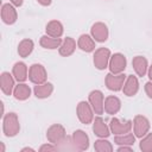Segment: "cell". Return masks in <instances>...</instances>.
<instances>
[{
  "instance_id": "cell-32",
  "label": "cell",
  "mask_w": 152,
  "mask_h": 152,
  "mask_svg": "<svg viewBox=\"0 0 152 152\" xmlns=\"http://www.w3.org/2000/svg\"><path fill=\"white\" fill-rule=\"evenodd\" d=\"M118 152H124V151H128V152H131V151H133V148H132V146H127V145H121V146H119L118 147V150H116Z\"/></svg>"
},
{
  "instance_id": "cell-9",
  "label": "cell",
  "mask_w": 152,
  "mask_h": 152,
  "mask_svg": "<svg viewBox=\"0 0 152 152\" xmlns=\"http://www.w3.org/2000/svg\"><path fill=\"white\" fill-rule=\"evenodd\" d=\"M71 144L76 151H87L89 148V137L82 129H76L71 134Z\"/></svg>"
},
{
  "instance_id": "cell-24",
  "label": "cell",
  "mask_w": 152,
  "mask_h": 152,
  "mask_svg": "<svg viewBox=\"0 0 152 152\" xmlns=\"http://www.w3.org/2000/svg\"><path fill=\"white\" fill-rule=\"evenodd\" d=\"M13 96L18 101H25L31 96V88L25 82H18L14 87Z\"/></svg>"
},
{
  "instance_id": "cell-33",
  "label": "cell",
  "mask_w": 152,
  "mask_h": 152,
  "mask_svg": "<svg viewBox=\"0 0 152 152\" xmlns=\"http://www.w3.org/2000/svg\"><path fill=\"white\" fill-rule=\"evenodd\" d=\"M10 2H11L13 6H15V7H20V6H23L24 0H10Z\"/></svg>"
},
{
  "instance_id": "cell-26",
  "label": "cell",
  "mask_w": 152,
  "mask_h": 152,
  "mask_svg": "<svg viewBox=\"0 0 152 152\" xmlns=\"http://www.w3.org/2000/svg\"><path fill=\"white\" fill-rule=\"evenodd\" d=\"M62 42H63L62 38H53V37H50L48 34H44L39 39V45L44 49H48V50H55V49H58L61 46Z\"/></svg>"
},
{
  "instance_id": "cell-11",
  "label": "cell",
  "mask_w": 152,
  "mask_h": 152,
  "mask_svg": "<svg viewBox=\"0 0 152 152\" xmlns=\"http://www.w3.org/2000/svg\"><path fill=\"white\" fill-rule=\"evenodd\" d=\"M133 127V121L132 120H126V121H121L118 118H113L109 122V128L110 132L114 135H120V134H126L128 132H131Z\"/></svg>"
},
{
  "instance_id": "cell-27",
  "label": "cell",
  "mask_w": 152,
  "mask_h": 152,
  "mask_svg": "<svg viewBox=\"0 0 152 152\" xmlns=\"http://www.w3.org/2000/svg\"><path fill=\"white\" fill-rule=\"evenodd\" d=\"M135 135L134 133H126V134H120V135H115L114 137V144L118 146L121 145H127V146H133L135 142Z\"/></svg>"
},
{
  "instance_id": "cell-12",
  "label": "cell",
  "mask_w": 152,
  "mask_h": 152,
  "mask_svg": "<svg viewBox=\"0 0 152 152\" xmlns=\"http://www.w3.org/2000/svg\"><path fill=\"white\" fill-rule=\"evenodd\" d=\"M90 36L94 38L95 42L104 43L109 37V31H108L107 25L102 21H97V23L93 24L91 28H90Z\"/></svg>"
},
{
  "instance_id": "cell-23",
  "label": "cell",
  "mask_w": 152,
  "mask_h": 152,
  "mask_svg": "<svg viewBox=\"0 0 152 152\" xmlns=\"http://www.w3.org/2000/svg\"><path fill=\"white\" fill-rule=\"evenodd\" d=\"M53 93V84L50 82H45L42 84H36L33 88V94L37 99H48Z\"/></svg>"
},
{
  "instance_id": "cell-8",
  "label": "cell",
  "mask_w": 152,
  "mask_h": 152,
  "mask_svg": "<svg viewBox=\"0 0 152 152\" xmlns=\"http://www.w3.org/2000/svg\"><path fill=\"white\" fill-rule=\"evenodd\" d=\"M126 77H127V75H125V72H121V74L109 72L104 77V84H106L107 89H109L112 91H120V90H122Z\"/></svg>"
},
{
  "instance_id": "cell-5",
  "label": "cell",
  "mask_w": 152,
  "mask_h": 152,
  "mask_svg": "<svg viewBox=\"0 0 152 152\" xmlns=\"http://www.w3.org/2000/svg\"><path fill=\"white\" fill-rule=\"evenodd\" d=\"M28 80L33 84L45 83L48 80V71L44 65L39 63H34L28 68Z\"/></svg>"
},
{
  "instance_id": "cell-7",
  "label": "cell",
  "mask_w": 152,
  "mask_h": 152,
  "mask_svg": "<svg viewBox=\"0 0 152 152\" xmlns=\"http://www.w3.org/2000/svg\"><path fill=\"white\" fill-rule=\"evenodd\" d=\"M151 124L150 120L144 115H135L133 119V133L137 138L141 139L144 135H146L150 132Z\"/></svg>"
},
{
  "instance_id": "cell-6",
  "label": "cell",
  "mask_w": 152,
  "mask_h": 152,
  "mask_svg": "<svg viewBox=\"0 0 152 152\" xmlns=\"http://www.w3.org/2000/svg\"><path fill=\"white\" fill-rule=\"evenodd\" d=\"M88 101L96 115H102L104 113V95L101 90H91L88 95Z\"/></svg>"
},
{
  "instance_id": "cell-18",
  "label": "cell",
  "mask_w": 152,
  "mask_h": 152,
  "mask_svg": "<svg viewBox=\"0 0 152 152\" xmlns=\"http://www.w3.org/2000/svg\"><path fill=\"white\" fill-rule=\"evenodd\" d=\"M95 43L96 42L94 40V38L90 34L83 33L77 39V48L84 52H93V51H95V48H96Z\"/></svg>"
},
{
  "instance_id": "cell-19",
  "label": "cell",
  "mask_w": 152,
  "mask_h": 152,
  "mask_svg": "<svg viewBox=\"0 0 152 152\" xmlns=\"http://www.w3.org/2000/svg\"><path fill=\"white\" fill-rule=\"evenodd\" d=\"M132 66L139 77H144L148 70V62L144 56H135L132 59Z\"/></svg>"
},
{
  "instance_id": "cell-16",
  "label": "cell",
  "mask_w": 152,
  "mask_h": 152,
  "mask_svg": "<svg viewBox=\"0 0 152 152\" xmlns=\"http://www.w3.org/2000/svg\"><path fill=\"white\" fill-rule=\"evenodd\" d=\"M139 91V80L137 76L134 75H127L124 87H122V93L124 95L132 97L134 95H137V93Z\"/></svg>"
},
{
  "instance_id": "cell-20",
  "label": "cell",
  "mask_w": 152,
  "mask_h": 152,
  "mask_svg": "<svg viewBox=\"0 0 152 152\" xmlns=\"http://www.w3.org/2000/svg\"><path fill=\"white\" fill-rule=\"evenodd\" d=\"M12 75L17 82H25L28 78V68L24 62H17L12 66Z\"/></svg>"
},
{
  "instance_id": "cell-15",
  "label": "cell",
  "mask_w": 152,
  "mask_h": 152,
  "mask_svg": "<svg viewBox=\"0 0 152 152\" xmlns=\"http://www.w3.org/2000/svg\"><path fill=\"white\" fill-rule=\"evenodd\" d=\"M93 132L99 138H108L110 135V128L101 118V115L95 116L93 120Z\"/></svg>"
},
{
  "instance_id": "cell-10",
  "label": "cell",
  "mask_w": 152,
  "mask_h": 152,
  "mask_svg": "<svg viewBox=\"0 0 152 152\" xmlns=\"http://www.w3.org/2000/svg\"><path fill=\"white\" fill-rule=\"evenodd\" d=\"M126 66H127V59H126L124 53L115 52V53H113L110 56L109 64H108L109 72H112V74H121V72L125 71Z\"/></svg>"
},
{
  "instance_id": "cell-37",
  "label": "cell",
  "mask_w": 152,
  "mask_h": 152,
  "mask_svg": "<svg viewBox=\"0 0 152 152\" xmlns=\"http://www.w3.org/2000/svg\"><path fill=\"white\" fill-rule=\"evenodd\" d=\"M0 152H5V144L0 141Z\"/></svg>"
},
{
  "instance_id": "cell-25",
  "label": "cell",
  "mask_w": 152,
  "mask_h": 152,
  "mask_svg": "<svg viewBox=\"0 0 152 152\" xmlns=\"http://www.w3.org/2000/svg\"><path fill=\"white\" fill-rule=\"evenodd\" d=\"M33 49H34V43H33V40L30 39V38H25V39H23V40L19 42L17 51H18V55H19L20 57L26 58V57H28V56L32 53Z\"/></svg>"
},
{
  "instance_id": "cell-3",
  "label": "cell",
  "mask_w": 152,
  "mask_h": 152,
  "mask_svg": "<svg viewBox=\"0 0 152 152\" xmlns=\"http://www.w3.org/2000/svg\"><path fill=\"white\" fill-rule=\"evenodd\" d=\"M76 114H77V118L81 121V124H83V125L93 124L95 113H94L89 101H80L76 107Z\"/></svg>"
},
{
  "instance_id": "cell-1",
  "label": "cell",
  "mask_w": 152,
  "mask_h": 152,
  "mask_svg": "<svg viewBox=\"0 0 152 152\" xmlns=\"http://www.w3.org/2000/svg\"><path fill=\"white\" fill-rule=\"evenodd\" d=\"M20 131V124L19 118L15 113L10 112L4 115L2 118V133L7 138L15 137Z\"/></svg>"
},
{
  "instance_id": "cell-13",
  "label": "cell",
  "mask_w": 152,
  "mask_h": 152,
  "mask_svg": "<svg viewBox=\"0 0 152 152\" xmlns=\"http://www.w3.org/2000/svg\"><path fill=\"white\" fill-rule=\"evenodd\" d=\"M14 87H15V78L12 74L7 72V71H4L1 75H0V88H1V91L10 96V95H13V90H14Z\"/></svg>"
},
{
  "instance_id": "cell-29",
  "label": "cell",
  "mask_w": 152,
  "mask_h": 152,
  "mask_svg": "<svg viewBox=\"0 0 152 152\" xmlns=\"http://www.w3.org/2000/svg\"><path fill=\"white\" fill-rule=\"evenodd\" d=\"M139 148L142 152H152V133H147L140 139Z\"/></svg>"
},
{
  "instance_id": "cell-30",
  "label": "cell",
  "mask_w": 152,
  "mask_h": 152,
  "mask_svg": "<svg viewBox=\"0 0 152 152\" xmlns=\"http://www.w3.org/2000/svg\"><path fill=\"white\" fill-rule=\"evenodd\" d=\"M59 147L52 142H48V144H43L40 147H39V152H53V151H58Z\"/></svg>"
},
{
  "instance_id": "cell-28",
  "label": "cell",
  "mask_w": 152,
  "mask_h": 152,
  "mask_svg": "<svg viewBox=\"0 0 152 152\" xmlns=\"http://www.w3.org/2000/svg\"><path fill=\"white\" fill-rule=\"evenodd\" d=\"M94 150L96 152H112L114 147L112 142L107 140V138H100L94 142Z\"/></svg>"
},
{
  "instance_id": "cell-17",
  "label": "cell",
  "mask_w": 152,
  "mask_h": 152,
  "mask_svg": "<svg viewBox=\"0 0 152 152\" xmlns=\"http://www.w3.org/2000/svg\"><path fill=\"white\" fill-rule=\"evenodd\" d=\"M121 109V100L115 95H108L104 97V112L109 115L119 113Z\"/></svg>"
},
{
  "instance_id": "cell-35",
  "label": "cell",
  "mask_w": 152,
  "mask_h": 152,
  "mask_svg": "<svg viewBox=\"0 0 152 152\" xmlns=\"http://www.w3.org/2000/svg\"><path fill=\"white\" fill-rule=\"evenodd\" d=\"M20 152H36V150L34 148H32V147H23L21 150H20Z\"/></svg>"
},
{
  "instance_id": "cell-21",
  "label": "cell",
  "mask_w": 152,
  "mask_h": 152,
  "mask_svg": "<svg viewBox=\"0 0 152 152\" xmlns=\"http://www.w3.org/2000/svg\"><path fill=\"white\" fill-rule=\"evenodd\" d=\"M45 32L50 37L61 38L64 33V26L59 20H50L45 26Z\"/></svg>"
},
{
  "instance_id": "cell-22",
  "label": "cell",
  "mask_w": 152,
  "mask_h": 152,
  "mask_svg": "<svg viewBox=\"0 0 152 152\" xmlns=\"http://www.w3.org/2000/svg\"><path fill=\"white\" fill-rule=\"evenodd\" d=\"M76 46H77V42L71 37H66L63 39L61 46L58 48V52L63 57H69L75 52Z\"/></svg>"
},
{
  "instance_id": "cell-14",
  "label": "cell",
  "mask_w": 152,
  "mask_h": 152,
  "mask_svg": "<svg viewBox=\"0 0 152 152\" xmlns=\"http://www.w3.org/2000/svg\"><path fill=\"white\" fill-rule=\"evenodd\" d=\"M1 19L6 25H13L18 19L17 7L13 6L11 2L4 4L1 7Z\"/></svg>"
},
{
  "instance_id": "cell-36",
  "label": "cell",
  "mask_w": 152,
  "mask_h": 152,
  "mask_svg": "<svg viewBox=\"0 0 152 152\" xmlns=\"http://www.w3.org/2000/svg\"><path fill=\"white\" fill-rule=\"evenodd\" d=\"M147 76H148L150 81H152V64L148 66V70H147Z\"/></svg>"
},
{
  "instance_id": "cell-2",
  "label": "cell",
  "mask_w": 152,
  "mask_h": 152,
  "mask_svg": "<svg viewBox=\"0 0 152 152\" xmlns=\"http://www.w3.org/2000/svg\"><path fill=\"white\" fill-rule=\"evenodd\" d=\"M46 139H48L49 142H52L57 146L61 145L62 142H64L68 139L66 131H65L64 126L61 125V124L51 125L46 131Z\"/></svg>"
},
{
  "instance_id": "cell-34",
  "label": "cell",
  "mask_w": 152,
  "mask_h": 152,
  "mask_svg": "<svg viewBox=\"0 0 152 152\" xmlns=\"http://www.w3.org/2000/svg\"><path fill=\"white\" fill-rule=\"evenodd\" d=\"M37 2L39 5H42V6H50L52 0H37Z\"/></svg>"
},
{
  "instance_id": "cell-4",
  "label": "cell",
  "mask_w": 152,
  "mask_h": 152,
  "mask_svg": "<svg viewBox=\"0 0 152 152\" xmlns=\"http://www.w3.org/2000/svg\"><path fill=\"white\" fill-rule=\"evenodd\" d=\"M112 52L108 48H99L94 51V56H93V63L94 66L97 70H104L106 68H108L109 64V59H110Z\"/></svg>"
},
{
  "instance_id": "cell-31",
  "label": "cell",
  "mask_w": 152,
  "mask_h": 152,
  "mask_svg": "<svg viewBox=\"0 0 152 152\" xmlns=\"http://www.w3.org/2000/svg\"><path fill=\"white\" fill-rule=\"evenodd\" d=\"M144 89H145V93H146L147 97L152 100V81H148V82H146V83H145V87H144Z\"/></svg>"
}]
</instances>
